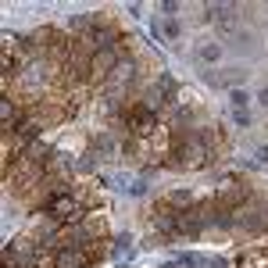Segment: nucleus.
<instances>
[{"instance_id": "nucleus-1", "label": "nucleus", "mask_w": 268, "mask_h": 268, "mask_svg": "<svg viewBox=\"0 0 268 268\" xmlns=\"http://www.w3.org/2000/svg\"><path fill=\"white\" fill-rule=\"evenodd\" d=\"M236 225L243 233H268V200H247L236 208Z\"/></svg>"}, {"instance_id": "nucleus-2", "label": "nucleus", "mask_w": 268, "mask_h": 268, "mask_svg": "<svg viewBox=\"0 0 268 268\" xmlns=\"http://www.w3.org/2000/svg\"><path fill=\"white\" fill-rule=\"evenodd\" d=\"M125 125H129L133 136H150L154 125H158V118H154V111L140 100V104H129L125 107Z\"/></svg>"}, {"instance_id": "nucleus-3", "label": "nucleus", "mask_w": 268, "mask_h": 268, "mask_svg": "<svg viewBox=\"0 0 268 268\" xmlns=\"http://www.w3.org/2000/svg\"><path fill=\"white\" fill-rule=\"evenodd\" d=\"M93 254L100 257L97 247H93V251H82V247H64V251H58V257H54V268H89Z\"/></svg>"}, {"instance_id": "nucleus-4", "label": "nucleus", "mask_w": 268, "mask_h": 268, "mask_svg": "<svg viewBox=\"0 0 268 268\" xmlns=\"http://www.w3.org/2000/svg\"><path fill=\"white\" fill-rule=\"evenodd\" d=\"M247 75H251V68H225V72H204V82L208 86H229V89H236V86H243Z\"/></svg>"}, {"instance_id": "nucleus-5", "label": "nucleus", "mask_w": 268, "mask_h": 268, "mask_svg": "<svg viewBox=\"0 0 268 268\" xmlns=\"http://www.w3.org/2000/svg\"><path fill=\"white\" fill-rule=\"evenodd\" d=\"M133 79H136V61L122 58V61L115 64V72L107 75V86H111V89H118V86H129Z\"/></svg>"}, {"instance_id": "nucleus-6", "label": "nucleus", "mask_w": 268, "mask_h": 268, "mask_svg": "<svg viewBox=\"0 0 268 268\" xmlns=\"http://www.w3.org/2000/svg\"><path fill=\"white\" fill-rule=\"evenodd\" d=\"M222 50H225V43H200L193 58H197L200 64H215V61L222 58Z\"/></svg>"}, {"instance_id": "nucleus-7", "label": "nucleus", "mask_w": 268, "mask_h": 268, "mask_svg": "<svg viewBox=\"0 0 268 268\" xmlns=\"http://www.w3.org/2000/svg\"><path fill=\"white\" fill-rule=\"evenodd\" d=\"M247 100H251V93H247L243 86L229 89V104H233V111H247Z\"/></svg>"}, {"instance_id": "nucleus-8", "label": "nucleus", "mask_w": 268, "mask_h": 268, "mask_svg": "<svg viewBox=\"0 0 268 268\" xmlns=\"http://www.w3.org/2000/svg\"><path fill=\"white\" fill-rule=\"evenodd\" d=\"M161 36H164V40H179V36H182V25L175 22V18H168V22L161 25Z\"/></svg>"}, {"instance_id": "nucleus-9", "label": "nucleus", "mask_w": 268, "mask_h": 268, "mask_svg": "<svg viewBox=\"0 0 268 268\" xmlns=\"http://www.w3.org/2000/svg\"><path fill=\"white\" fill-rule=\"evenodd\" d=\"M111 254H115V257H129V254H133V236H118V243H115Z\"/></svg>"}, {"instance_id": "nucleus-10", "label": "nucleus", "mask_w": 268, "mask_h": 268, "mask_svg": "<svg viewBox=\"0 0 268 268\" xmlns=\"http://www.w3.org/2000/svg\"><path fill=\"white\" fill-rule=\"evenodd\" d=\"M233 122L239 129H251V115H247V111H233Z\"/></svg>"}, {"instance_id": "nucleus-11", "label": "nucleus", "mask_w": 268, "mask_h": 268, "mask_svg": "<svg viewBox=\"0 0 268 268\" xmlns=\"http://www.w3.org/2000/svg\"><path fill=\"white\" fill-rule=\"evenodd\" d=\"M147 190H150V186H147L143 179H136L133 186H129V193H133V197H147Z\"/></svg>"}, {"instance_id": "nucleus-12", "label": "nucleus", "mask_w": 268, "mask_h": 268, "mask_svg": "<svg viewBox=\"0 0 268 268\" xmlns=\"http://www.w3.org/2000/svg\"><path fill=\"white\" fill-rule=\"evenodd\" d=\"M254 158H257V164H268V143L254 147Z\"/></svg>"}, {"instance_id": "nucleus-13", "label": "nucleus", "mask_w": 268, "mask_h": 268, "mask_svg": "<svg viewBox=\"0 0 268 268\" xmlns=\"http://www.w3.org/2000/svg\"><path fill=\"white\" fill-rule=\"evenodd\" d=\"M161 11H164V15H168V18H172L175 11H179V4H175V0H164V4H161Z\"/></svg>"}, {"instance_id": "nucleus-14", "label": "nucleus", "mask_w": 268, "mask_h": 268, "mask_svg": "<svg viewBox=\"0 0 268 268\" xmlns=\"http://www.w3.org/2000/svg\"><path fill=\"white\" fill-rule=\"evenodd\" d=\"M257 104L268 107V86H265V89H257Z\"/></svg>"}]
</instances>
